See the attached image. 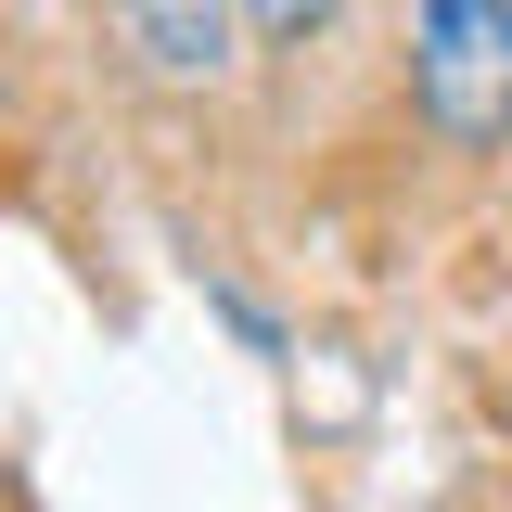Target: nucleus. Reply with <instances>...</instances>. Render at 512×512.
<instances>
[{
  "mask_svg": "<svg viewBox=\"0 0 512 512\" xmlns=\"http://www.w3.org/2000/svg\"><path fill=\"white\" fill-rule=\"evenodd\" d=\"M346 0H244V39H269V52H295L308 26H333Z\"/></svg>",
  "mask_w": 512,
  "mask_h": 512,
  "instance_id": "7ed1b4c3",
  "label": "nucleus"
},
{
  "mask_svg": "<svg viewBox=\"0 0 512 512\" xmlns=\"http://www.w3.org/2000/svg\"><path fill=\"white\" fill-rule=\"evenodd\" d=\"M410 103L436 141H512V0H423L410 13Z\"/></svg>",
  "mask_w": 512,
  "mask_h": 512,
  "instance_id": "f257e3e1",
  "label": "nucleus"
},
{
  "mask_svg": "<svg viewBox=\"0 0 512 512\" xmlns=\"http://www.w3.org/2000/svg\"><path fill=\"white\" fill-rule=\"evenodd\" d=\"M116 39L141 52L154 90H218L244 52V0H116Z\"/></svg>",
  "mask_w": 512,
  "mask_h": 512,
  "instance_id": "f03ea898",
  "label": "nucleus"
}]
</instances>
